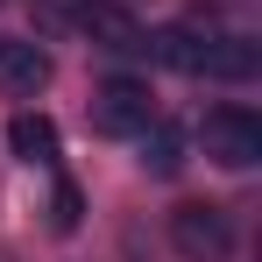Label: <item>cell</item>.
Listing matches in <instances>:
<instances>
[{
  "label": "cell",
  "mask_w": 262,
  "mask_h": 262,
  "mask_svg": "<svg viewBox=\"0 0 262 262\" xmlns=\"http://www.w3.org/2000/svg\"><path fill=\"white\" fill-rule=\"evenodd\" d=\"M156 121V106H149V85H135V78H106V85L92 92V135H114V142H128Z\"/></svg>",
  "instance_id": "obj_3"
},
{
  "label": "cell",
  "mask_w": 262,
  "mask_h": 262,
  "mask_svg": "<svg viewBox=\"0 0 262 262\" xmlns=\"http://www.w3.org/2000/svg\"><path fill=\"white\" fill-rule=\"evenodd\" d=\"M78 213H85L78 184H57V199H50V227H57V234H71V227H78Z\"/></svg>",
  "instance_id": "obj_8"
},
{
  "label": "cell",
  "mask_w": 262,
  "mask_h": 262,
  "mask_svg": "<svg viewBox=\"0 0 262 262\" xmlns=\"http://www.w3.org/2000/svg\"><path fill=\"white\" fill-rule=\"evenodd\" d=\"M199 135H206V156H213L220 170H255L262 163V121L248 106H213Z\"/></svg>",
  "instance_id": "obj_1"
},
{
  "label": "cell",
  "mask_w": 262,
  "mask_h": 262,
  "mask_svg": "<svg viewBox=\"0 0 262 262\" xmlns=\"http://www.w3.org/2000/svg\"><path fill=\"white\" fill-rule=\"evenodd\" d=\"M135 142H142V170H149V177H177V170H184V135H177L170 121H149Z\"/></svg>",
  "instance_id": "obj_7"
},
{
  "label": "cell",
  "mask_w": 262,
  "mask_h": 262,
  "mask_svg": "<svg viewBox=\"0 0 262 262\" xmlns=\"http://www.w3.org/2000/svg\"><path fill=\"white\" fill-rule=\"evenodd\" d=\"M78 29H85L92 50H106V57H149V29L135 21L128 7H114V0H85Z\"/></svg>",
  "instance_id": "obj_4"
},
{
  "label": "cell",
  "mask_w": 262,
  "mask_h": 262,
  "mask_svg": "<svg viewBox=\"0 0 262 262\" xmlns=\"http://www.w3.org/2000/svg\"><path fill=\"white\" fill-rule=\"evenodd\" d=\"M170 248L184 262H227L234 255V220L220 206H177L170 213Z\"/></svg>",
  "instance_id": "obj_2"
},
{
  "label": "cell",
  "mask_w": 262,
  "mask_h": 262,
  "mask_svg": "<svg viewBox=\"0 0 262 262\" xmlns=\"http://www.w3.org/2000/svg\"><path fill=\"white\" fill-rule=\"evenodd\" d=\"M7 149L21 163H57V121L50 114H14L7 121Z\"/></svg>",
  "instance_id": "obj_6"
},
{
  "label": "cell",
  "mask_w": 262,
  "mask_h": 262,
  "mask_svg": "<svg viewBox=\"0 0 262 262\" xmlns=\"http://www.w3.org/2000/svg\"><path fill=\"white\" fill-rule=\"evenodd\" d=\"M50 50L43 43H0V85L14 92V99H36V92L50 85Z\"/></svg>",
  "instance_id": "obj_5"
},
{
  "label": "cell",
  "mask_w": 262,
  "mask_h": 262,
  "mask_svg": "<svg viewBox=\"0 0 262 262\" xmlns=\"http://www.w3.org/2000/svg\"><path fill=\"white\" fill-rule=\"evenodd\" d=\"M78 14H85V0H36V21L43 29H78Z\"/></svg>",
  "instance_id": "obj_9"
}]
</instances>
